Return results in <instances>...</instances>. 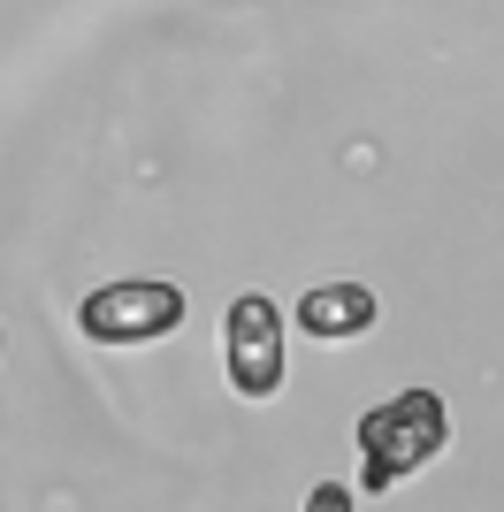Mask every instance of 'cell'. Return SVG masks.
I'll list each match as a JSON object with an SVG mask.
<instances>
[{
  "label": "cell",
  "instance_id": "obj_1",
  "mask_svg": "<svg viewBox=\"0 0 504 512\" xmlns=\"http://www.w3.org/2000/svg\"><path fill=\"white\" fill-rule=\"evenodd\" d=\"M451 436V413H443L436 390H398V398H382L367 421H359V451H367V467H359V490H398L405 474H420L428 459L443 451Z\"/></svg>",
  "mask_w": 504,
  "mask_h": 512
},
{
  "label": "cell",
  "instance_id": "obj_3",
  "mask_svg": "<svg viewBox=\"0 0 504 512\" xmlns=\"http://www.w3.org/2000/svg\"><path fill=\"white\" fill-rule=\"evenodd\" d=\"M222 375L237 398H275L283 390V306L245 291L222 321Z\"/></svg>",
  "mask_w": 504,
  "mask_h": 512
},
{
  "label": "cell",
  "instance_id": "obj_5",
  "mask_svg": "<svg viewBox=\"0 0 504 512\" xmlns=\"http://www.w3.org/2000/svg\"><path fill=\"white\" fill-rule=\"evenodd\" d=\"M306 505H314V512H336V505H352V490H344V482H321V490L306 497Z\"/></svg>",
  "mask_w": 504,
  "mask_h": 512
},
{
  "label": "cell",
  "instance_id": "obj_4",
  "mask_svg": "<svg viewBox=\"0 0 504 512\" xmlns=\"http://www.w3.org/2000/svg\"><path fill=\"white\" fill-rule=\"evenodd\" d=\"M291 329H306V337H321V344L367 337V329H375V291H367V283H314V291L298 299Z\"/></svg>",
  "mask_w": 504,
  "mask_h": 512
},
{
  "label": "cell",
  "instance_id": "obj_2",
  "mask_svg": "<svg viewBox=\"0 0 504 512\" xmlns=\"http://www.w3.org/2000/svg\"><path fill=\"white\" fill-rule=\"evenodd\" d=\"M77 329L92 344H161L184 329V291L161 276H123L77 306Z\"/></svg>",
  "mask_w": 504,
  "mask_h": 512
}]
</instances>
